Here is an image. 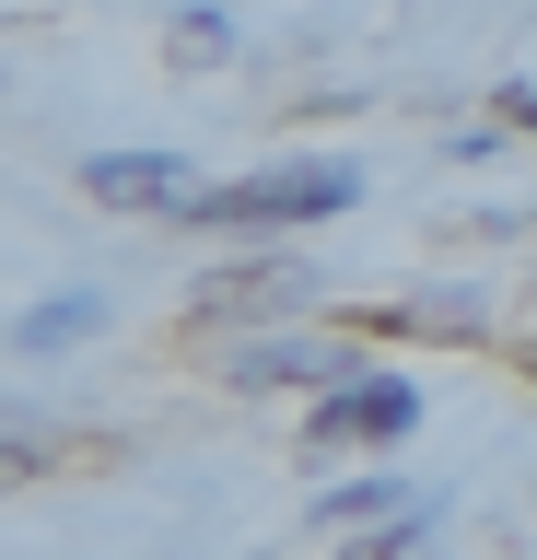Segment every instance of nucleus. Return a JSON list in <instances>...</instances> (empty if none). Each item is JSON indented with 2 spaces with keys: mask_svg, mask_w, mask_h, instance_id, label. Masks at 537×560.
<instances>
[{
  "mask_svg": "<svg viewBox=\"0 0 537 560\" xmlns=\"http://www.w3.org/2000/svg\"><path fill=\"white\" fill-rule=\"evenodd\" d=\"M82 187H94L106 210H187V199H199L176 152H94V164H82Z\"/></svg>",
  "mask_w": 537,
  "mask_h": 560,
  "instance_id": "nucleus-3",
  "label": "nucleus"
},
{
  "mask_svg": "<svg viewBox=\"0 0 537 560\" xmlns=\"http://www.w3.org/2000/svg\"><path fill=\"white\" fill-rule=\"evenodd\" d=\"M409 420H421L409 385H351V374H339V385L316 397V444H397Z\"/></svg>",
  "mask_w": 537,
  "mask_h": 560,
  "instance_id": "nucleus-2",
  "label": "nucleus"
},
{
  "mask_svg": "<svg viewBox=\"0 0 537 560\" xmlns=\"http://www.w3.org/2000/svg\"><path fill=\"white\" fill-rule=\"evenodd\" d=\"M327 514L351 525V514H409V502H397V490H386V479H362V490H339V502H327Z\"/></svg>",
  "mask_w": 537,
  "mask_h": 560,
  "instance_id": "nucleus-7",
  "label": "nucleus"
},
{
  "mask_svg": "<svg viewBox=\"0 0 537 560\" xmlns=\"http://www.w3.org/2000/svg\"><path fill=\"white\" fill-rule=\"evenodd\" d=\"M362 175L351 164H281L257 175V187H211V199H187L199 222H327V210H351Z\"/></svg>",
  "mask_w": 537,
  "mask_h": 560,
  "instance_id": "nucleus-1",
  "label": "nucleus"
},
{
  "mask_svg": "<svg viewBox=\"0 0 537 560\" xmlns=\"http://www.w3.org/2000/svg\"><path fill=\"white\" fill-rule=\"evenodd\" d=\"M421 537H432V514H397L386 537H362V549H339V560H421Z\"/></svg>",
  "mask_w": 537,
  "mask_h": 560,
  "instance_id": "nucleus-6",
  "label": "nucleus"
},
{
  "mask_svg": "<svg viewBox=\"0 0 537 560\" xmlns=\"http://www.w3.org/2000/svg\"><path fill=\"white\" fill-rule=\"evenodd\" d=\"M234 374H246V385H316V374H362V362H351V350H304V339H246Z\"/></svg>",
  "mask_w": 537,
  "mask_h": 560,
  "instance_id": "nucleus-4",
  "label": "nucleus"
},
{
  "mask_svg": "<svg viewBox=\"0 0 537 560\" xmlns=\"http://www.w3.org/2000/svg\"><path fill=\"white\" fill-rule=\"evenodd\" d=\"M94 327H106V304H94V292H71V304H36V315H24V327H12V350H24V362H47V350L94 339Z\"/></svg>",
  "mask_w": 537,
  "mask_h": 560,
  "instance_id": "nucleus-5",
  "label": "nucleus"
}]
</instances>
